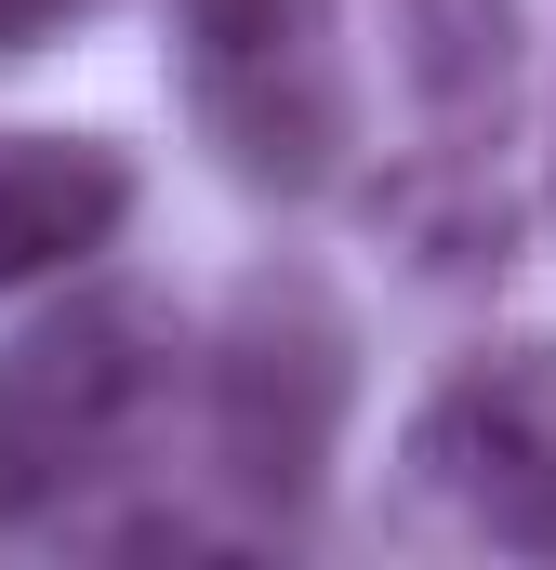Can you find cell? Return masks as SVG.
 Listing matches in <instances>:
<instances>
[{
	"instance_id": "cell-1",
	"label": "cell",
	"mask_w": 556,
	"mask_h": 570,
	"mask_svg": "<svg viewBox=\"0 0 556 570\" xmlns=\"http://www.w3.org/2000/svg\"><path fill=\"white\" fill-rule=\"evenodd\" d=\"M358 412V318L318 266L266 253L252 279L226 292L212 345H199V438H212V478L252 504V518H305L331 491V451Z\"/></svg>"
},
{
	"instance_id": "cell-2",
	"label": "cell",
	"mask_w": 556,
	"mask_h": 570,
	"mask_svg": "<svg viewBox=\"0 0 556 570\" xmlns=\"http://www.w3.org/2000/svg\"><path fill=\"white\" fill-rule=\"evenodd\" d=\"M172 80L252 199H318L358 159L345 0H172Z\"/></svg>"
},
{
	"instance_id": "cell-3",
	"label": "cell",
	"mask_w": 556,
	"mask_h": 570,
	"mask_svg": "<svg viewBox=\"0 0 556 570\" xmlns=\"http://www.w3.org/2000/svg\"><path fill=\"white\" fill-rule=\"evenodd\" d=\"M172 305L159 292H67L53 318H27L13 345H0V531L13 518H40V504H67L80 478H107L146 425H159V399H172Z\"/></svg>"
},
{
	"instance_id": "cell-4",
	"label": "cell",
	"mask_w": 556,
	"mask_h": 570,
	"mask_svg": "<svg viewBox=\"0 0 556 570\" xmlns=\"http://www.w3.org/2000/svg\"><path fill=\"white\" fill-rule=\"evenodd\" d=\"M398 464L464 531L556 558V332H504V345L450 358L398 425Z\"/></svg>"
},
{
	"instance_id": "cell-5",
	"label": "cell",
	"mask_w": 556,
	"mask_h": 570,
	"mask_svg": "<svg viewBox=\"0 0 556 570\" xmlns=\"http://www.w3.org/2000/svg\"><path fill=\"white\" fill-rule=\"evenodd\" d=\"M120 226H133V146L0 120V292L80 279Z\"/></svg>"
},
{
	"instance_id": "cell-6",
	"label": "cell",
	"mask_w": 556,
	"mask_h": 570,
	"mask_svg": "<svg viewBox=\"0 0 556 570\" xmlns=\"http://www.w3.org/2000/svg\"><path fill=\"white\" fill-rule=\"evenodd\" d=\"M517 0H398V80L437 159H504L517 120Z\"/></svg>"
},
{
	"instance_id": "cell-7",
	"label": "cell",
	"mask_w": 556,
	"mask_h": 570,
	"mask_svg": "<svg viewBox=\"0 0 556 570\" xmlns=\"http://www.w3.org/2000/svg\"><path fill=\"white\" fill-rule=\"evenodd\" d=\"M107 0H0V53H40V40H67V27H93Z\"/></svg>"
}]
</instances>
